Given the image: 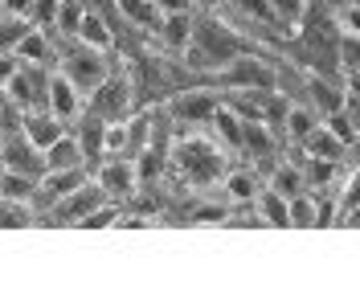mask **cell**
<instances>
[{
	"label": "cell",
	"instance_id": "9a60e30c",
	"mask_svg": "<svg viewBox=\"0 0 360 307\" xmlns=\"http://www.w3.org/2000/svg\"><path fill=\"white\" fill-rule=\"evenodd\" d=\"M70 132V123H62L53 111H25V135L37 144V148H49L58 144L62 135Z\"/></svg>",
	"mask_w": 360,
	"mask_h": 307
},
{
	"label": "cell",
	"instance_id": "6da1fadb",
	"mask_svg": "<svg viewBox=\"0 0 360 307\" xmlns=\"http://www.w3.org/2000/svg\"><path fill=\"white\" fill-rule=\"evenodd\" d=\"M250 45L246 37L233 29V25H225L221 17H197V33H193V42L184 49V62L193 74H205V78H213L221 66H229L238 54H246Z\"/></svg>",
	"mask_w": 360,
	"mask_h": 307
},
{
	"label": "cell",
	"instance_id": "484cf974",
	"mask_svg": "<svg viewBox=\"0 0 360 307\" xmlns=\"http://www.w3.org/2000/svg\"><path fill=\"white\" fill-rule=\"evenodd\" d=\"M315 221H319V197H315L311 189L295 193L291 197V230H315Z\"/></svg>",
	"mask_w": 360,
	"mask_h": 307
},
{
	"label": "cell",
	"instance_id": "8fae6325",
	"mask_svg": "<svg viewBox=\"0 0 360 307\" xmlns=\"http://www.w3.org/2000/svg\"><path fill=\"white\" fill-rule=\"evenodd\" d=\"M0 160H4V168L25 173V176H45L49 173V164H45V148H37L25 132L4 135V152H0Z\"/></svg>",
	"mask_w": 360,
	"mask_h": 307
},
{
	"label": "cell",
	"instance_id": "9c48e42d",
	"mask_svg": "<svg viewBox=\"0 0 360 307\" xmlns=\"http://www.w3.org/2000/svg\"><path fill=\"white\" fill-rule=\"evenodd\" d=\"M86 107H90V103H86V94L78 90V82H74L62 66H53V74H49V103H45V111H53L62 123L74 127V123L86 115Z\"/></svg>",
	"mask_w": 360,
	"mask_h": 307
},
{
	"label": "cell",
	"instance_id": "cb8c5ba5",
	"mask_svg": "<svg viewBox=\"0 0 360 307\" xmlns=\"http://www.w3.org/2000/svg\"><path fill=\"white\" fill-rule=\"evenodd\" d=\"M37 189H41V176H25L13 168H4V176H0V197L8 201H33Z\"/></svg>",
	"mask_w": 360,
	"mask_h": 307
},
{
	"label": "cell",
	"instance_id": "4dcf8cb0",
	"mask_svg": "<svg viewBox=\"0 0 360 307\" xmlns=\"http://www.w3.org/2000/svg\"><path fill=\"white\" fill-rule=\"evenodd\" d=\"M340 205H360V164L344 173V184H340Z\"/></svg>",
	"mask_w": 360,
	"mask_h": 307
},
{
	"label": "cell",
	"instance_id": "1f68e13d",
	"mask_svg": "<svg viewBox=\"0 0 360 307\" xmlns=\"http://www.w3.org/2000/svg\"><path fill=\"white\" fill-rule=\"evenodd\" d=\"M160 17H172V13H197V0H156Z\"/></svg>",
	"mask_w": 360,
	"mask_h": 307
},
{
	"label": "cell",
	"instance_id": "52a82bcc",
	"mask_svg": "<svg viewBox=\"0 0 360 307\" xmlns=\"http://www.w3.org/2000/svg\"><path fill=\"white\" fill-rule=\"evenodd\" d=\"M90 107L103 119H131L135 115V82L127 78V70H111V78L90 94Z\"/></svg>",
	"mask_w": 360,
	"mask_h": 307
},
{
	"label": "cell",
	"instance_id": "44dd1931",
	"mask_svg": "<svg viewBox=\"0 0 360 307\" xmlns=\"http://www.w3.org/2000/svg\"><path fill=\"white\" fill-rule=\"evenodd\" d=\"M17 58L21 62H37V66H53L58 62V54H53V42H49V29L37 25L21 45H17Z\"/></svg>",
	"mask_w": 360,
	"mask_h": 307
},
{
	"label": "cell",
	"instance_id": "30bf717a",
	"mask_svg": "<svg viewBox=\"0 0 360 307\" xmlns=\"http://www.w3.org/2000/svg\"><path fill=\"white\" fill-rule=\"evenodd\" d=\"M262 189H266V176L258 173L250 160H246V164H238V168H225V176H221V201H229L233 209L254 205Z\"/></svg>",
	"mask_w": 360,
	"mask_h": 307
},
{
	"label": "cell",
	"instance_id": "7402d4cb",
	"mask_svg": "<svg viewBox=\"0 0 360 307\" xmlns=\"http://www.w3.org/2000/svg\"><path fill=\"white\" fill-rule=\"evenodd\" d=\"M299 164H303V180H307V189H311V193L328 189V184H340V160H319V156H303Z\"/></svg>",
	"mask_w": 360,
	"mask_h": 307
},
{
	"label": "cell",
	"instance_id": "f546056e",
	"mask_svg": "<svg viewBox=\"0 0 360 307\" xmlns=\"http://www.w3.org/2000/svg\"><path fill=\"white\" fill-rule=\"evenodd\" d=\"M340 70H360V37H340Z\"/></svg>",
	"mask_w": 360,
	"mask_h": 307
},
{
	"label": "cell",
	"instance_id": "f1b7e54d",
	"mask_svg": "<svg viewBox=\"0 0 360 307\" xmlns=\"http://www.w3.org/2000/svg\"><path fill=\"white\" fill-rule=\"evenodd\" d=\"M336 25H340V33H348V37H360V0H348V4H340V8H336Z\"/></svg>",
	"mask_w": 360,
	"mask_h": 307
},
{
	"label": "cell",
	"instance_id": "4316f807",
	"mask_svg": "<svg viewBox=\"0 0 360 307\" xmlns=\"http://www.w3.org/2000/svg\"><path fill=\"white\" fill-rule=\"evenodd\" d=\"M233 13H242L246 21L262 25V29H278V17H274V4L270 0H225Z\"/></svg>",
	"mask_w": 360,
	"mask_h": 307
},
{
	"label": "cell",
	"instance_id": "8992f818",
	"mask_svg": "<svg viewBox=\"0 0 360 307\" xmlns=\"http://www.w3.org/2000/svg\"><path fill=\"white\" fill-rule=\"evenodd\" d=\"M94 180L103 184V193L111 201H131L143 189V176H139L135 156H103L94 164Z\"/></svg>",
	"mask_w": 360,
	"mask_h": 307
},
{
	"label": "cell",
	"instance_id": "ffe728a7",
	"mask_svg": "<svg viewBox=\"0 0 360 307\" xmlns=\"http://www.w3.org/2000/svg\"><path fill=\"white\" fill-rule=\"evenodd\" d=\"M45 164H49V168H78V164H90V156H86V148L78 144L74 127H70L58 144L45 148Z\"/></svg>",
	"mask_w": 360,
	"mask_h": 307
},
{
	"label": "cell",
	"instance_id": "3957f363",
	"mask_svg": "<svg viewBox=\"0 0 360 307\" xmlns=\"http://www.w3.org/2000/svg\"><path fill=\"white\" fill-rule=\"evenodd\" d=\"M58 66L78 82V90L86 94V103H90V94L103 87V82L111 78V70H115L107 49H94V45H82V42H74L70 49H62V54H58Z\"/></svg>",
	"mask_w": 360,
	"mask_h": 307
},
{
	"label": "cell",
	"instance_id": "4fadbf2b",
	"mask_svg": "<svg viewBox=\"0 0 360 307\" xmlns=\"http://www.w3.org/2000/svg\"><path fill=\"white\" fill-rule=\"evenodd\" d=\"M209 132H213V139H217L229 156H242V148H246V119L229 107V103L217 107L213 123H209Z\"/></svg>",
	"mask_w": 360,
	"mask_h": 307
},
{
	"label": "cell",
	"instance_id": "7c38bea8",
	"mask_svg": "<svg viewBox=\"0 0 360 307\" xmlns=\"http://www.w3.org/2000/svg\"><path fill=\"white\" fill-rule=\"evenodd\" d=\"M307 103L319 107V111H323V119H328V115H336V111L348 107V90L340 87L332 74L311 70V74H307Z\"/></svg>",
	"mask_w": 360,
	"mask_h": 307
},
{
	"label": "cell",
	"instance_id": "d4e9b609",
	"mask_svg": "<svg viewBox=\"0 0 360 307\" xmlns=\"http://www.w3.org/2000/svg\"><path fill=\"white\" fill-rule=\"evenodd\" d=\"M266 184L270 189H278L283 197H295V193H303L307 189V180H303V164H274V173L266 176Z\"/></svg>",
	"mask_w": 360,
	"mask_h": 307
},
{
	"label": "cell",
	"instance_id": "ba28073f",
	"mask_svg": "<svg viewBox=\"0 0 360 307\" xmlns=\"http://www.w3.org/2000/svg\"><path fill=\"white\" fill-rule=\"evenodd\" d=\"M107 193H103V184L98 180H90V184H82L78 193H70V197H62L49 213H45V225H82V218H90L98 205H107Z\"/></svg>",
	"mask_w": 360,
	"mask_h": 307
},
{
	"label": "cell",
	"instance_id": "2e32d148",
	"mask_svg": "<svg viewBox=\"0 0 360 307\" xmlns=\"http://www.w3.org/2000/svg\"><path fill=\"white\" fill-rule=\"evenodd\" d=\"M348 148H352V144H348V139H340V135L332 132V127H328V119H323V123H319V127H315V132L307 135V139H303V144H299V152H303V156H319V160H340V164H344V152H348Z\"/></svg>",
	"mask_w": 360,
	"mask_h": 307
},
{
	"label": "cell",
	"instance_id": "7a4b0ae2",
	"mask_svg": "<svg viewBox=\"0 0 360 307\" xmlns=\"http://www.w3.org/2000/svg\"><path fill=\"white\" fill-rule=\"evenodd\" d=\"M225 148L217 144V139H201V135H184V139H176L172 144V168H176L184 180H197V184H221L225 176Z\"/></svg>",
	"mask_w": 360,
	"mask_h": 307
},
{
	"label": "cell",
	"instance_id": "ac0fdd59",
	"mask_svg": "<svg viewBox=\"0 0 360 307\" xmlns=\"http://www.w3.org/2000/svg\"><path fill=\"white\" fill-rule=\"evenodd\" d=\"M254 213L266 221V225H274V230H291V197H283V193H278V189H270V184L258 193Z\"/></svg>",
	"mask_w": 360,
	"mask_h": 307
},
{
	"label": "cell",
	"instance_id": "5bb4252c",
	"mask_svg": "<svg viewBox=\"0 0 360 307\" xmlns=\"http://www.w3.org/2000/svg\"><path fill=\"white\" fill-rule=\"evenodd\" d=\"M197 17L201 13H172V17H164L156 29V37L164 49H172V54H184L188 42H193V33H197Z\"/></svg>",
	"mask_w": 360,
	"mask_h": 307
},
{
	"label": "cell",
	"instance_id": "603a6c76",
	"mask_svg": "<svg viewBox=\"0 0 360 307\" xmlns=\"http://www.w3.org/2000/svg\"><path fill=\"white\" fill-rule=\"evenodd\" d=\"M33 29H37V21H33V17L4 13V21H0V49H4V54H17V45H21Z\"/></svg>",
	"mask_w": 360,
	"mask_h": 307
},
{
	"label": "cell",
	"instance_id": "e0dca14e",
	"mask_svg": "<svg viewBox=\"0 0 360 307\" xmlns=\"http://www.w3.org/2000/svg\"><path fill=\"white\" fill-rule=\"evenodd\" d=\"M319 123H323V111L311 107V103L303 99V103H291V107H287L283 132H287V139H291V144H303V139H307V135L319 127Z\"/></svg>",
	"mask_w": 360,
	"mask_h": 307
},
{
	"label": "cell",
	"instance_id": "d6986e66",
	"mask_svg": "<svg viewBox=\"0 0 360 307\" xmlns=\"http://www.w3.org/2000/svg\"><path fill=\"white\" fill-rule=\"evenodd\" d=\"M74 42L94 45V49H107V54H111V49H115V29H111V21H107L103 13H94V8H86V17H82V25H78Z\"/></svg>",
	"mask_w": 360,
	"mask_h": 307
},
{
	"label": "cell",
	"instance_id": "277c9868",
	"mask_svg": "<svg viewBox=\"0 0 360 307\" xmlns=\"http://www.w3.org/2000/svg\"><path fill=\"white\" fill-rule=\"evenodd\" d=\"M209 82L225 87L229 94H233V90H278V70L270 66L266 58H258L254 49H246V54H238L229 66L217 70Z\"/></svg>",
	"mask_w": 360,
	"mask_h": 307
},
{
	"label": "cell",
	"instance_id": "5b68a950",
	"mask_svg": "<svg viewBox=\"0 0 360 307\" xmlns=\"http://www.w3.org/2000/svg\"><path fill=\"white\" fill-rule=\"evenodd\" d=\"M221 103L225 99L209 87H180L176 94L164 103V111L172 115V123H180V127H209Z\"/></svg>",
	"mask_w": 360,
	"mask_h": 307
},
{
	"label": "cell",
	"instance_id": "83f0119b",
	"mask_svg": "<svg viewBox=\"0 0 360 307\" xmlns=\"http://www.w3.org/2000/svg\"><path fill=\"white\" fill-rule=\"evenodd\" d=\"M82 17H86V4H82V0H62V4H58V21H53V29L74 42V33H78Z\"/></svg>",
	"mask_w": 360,
	"mask_h": 307
}]
</instances>
